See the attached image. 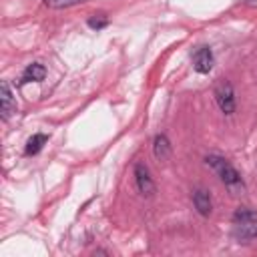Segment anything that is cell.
Returning a JSON list of instances; mask_svg holds the SVG:
<instances>
[{
	"instance_id": "1",
	"label": "cell",
	"mask_w": 257,
	"mask_h": 257,
	"mask_svg": "<svg viewBox=\"0 0 257 257\" xmlns=\"http://www.w3.org/2000/svg\"><path fill=\"white\" fill-rule=\"evenodd\" d=\"M207 165L219 175V179L225 183V187H229L233 193H237L239 189L243 191V181H241V175L237 173V169L223 157H217V155H211L205 159Z\"/></svg>"
},
{
	"instance_id": "2",
	"label": "cell",
	"mask_w": 257,
	"mask_h": 257,
	"mask_svg": "<svg viewBox=\"0 0 257 257\" xmlns=\"http://www.w3.org/2000/svg\"><path fill=\"white\" fill-rule=\"evenodd\" d=\"M215 100L219 104V108L225 114H233L235 112V94H233V86L227 80H219L215 86Z\"/></svg>"
},
{
	"instance_id": "3",
	"label": "cell",
	"mask_w": 257,
	"mask_h": 257,
	"mask_svg": "<svg viewBox=\"0 0 257 257\" xmlns=\"http://www.w3.org/2000/svg\"><path fill=\"white\" fill-rule=\"evenodd\" d=\"M135 181H137V189L141 195L151 197L155 193V183H153V177H151L147 165H143V163L135 165Z\"/></svg>"
},
{
	"instance_id": "4",
	"label": "cell",
	"mask_w": 257,
	"mask_h": 257,
	"mask_svg": "<svg viewBox=\"0 0 257 257\" xmlns=\"http://www.w3.org/2000/svg\"><path fill=\"white\" fill-rule=\"evenodd\" d=\"M0 100H2V106H0V110H2V120H8V118L16 112V100H14L12 90H10V84H8L6 80L0 84Z\"/></svg>"
},
{
	"instance_id": "5",
	"label": "cell",
	"mask_w": 257,
	"mask_h": 257,
	"mask_svg": "<svg viewBox=\"0 0 257 257\" xmlns=\"http://www.w3.org/2000/svg\"><path fill=\"white\" fill-rule=\"evenodd\" d=\"M193 66L201 74L209 72L213 68V52H211V48H207V46L197 48L195 54H193Z\"/></svg>"
},
{
	"instance_id": "6",
	"label": "cell",
	"mask_w": 257,
	"mask_h": 257,
	"mask_svg": "<svg viewBox=\"0 0 257 257\" xmlns=\"http://www.w3.org/2000/svg\"><path fill=\"white\" fill-rule=\"evenodd\" d=\"M193 205H195V209L203 215V217H209L211 215V211H213V201H211V195H209V191H205V189H195L193 191Z\"/></svg>"
},
{
	"instance_id": "7",
	"label": "cell",
	"mask_w": 257,
	"mask_h": 257,
	"mask_svg": "<svg viewBox=\"0 0 257 257\" xmlns=\"http://www.w3.org/2000/svg\"><path fill=\"white\" fill-rule=\"evenodd\" d=\"M235 239L239 241H251L257 239V221H243V223H235V231H233Z\"/></svg>"
},
{
	"instance_id": "8",
	"label": "cell",
	"mask_w": 257,
	"mask_h": 257,
	"mask_svg": "<svg viewBox=\"0 0 257 257\" xmlns=\"http://www.w3.org/2000/svg\"><path fill=\"white\" fill-rule=\"evenodd\" d=\"M46 76V68L42 66V64H38V62H34V64H30V66H26V70L22 72V84H26V82H40L42 78Z\"/></svg>"
},
{
	"instance_id": "9",
	"label": "cell",
	"mask_w": 257,
	"mask_h": 257,
	"mask_svg": "<svg viewBox=\"0 0 257 257\" xmlns=\"http://www.w3.org/2000/svg\"><path fill=\"white\" fill-rule=\"evenodd\" d=\"M153 153L159 161H167L169 155H171V143L165 135H157L155 137V143H153Z\"/></svg>"
},
{
	"instance_id": "10",
	"label": "cell",
	"mask_w": 257,
	"mask_h": 257,
	"mask_svg": "<svg viewBox=\"0 0 257 257\" xmlns=\"http://www.w3.org/2000/svg\"><path fill=\"white\" fill-rule=\"evenodd\" d=\"M48 141V137L46 135H42V133H36V135H32L30 139H28V143H26V155H36L42 147H44V143Z\"/></svg>"
},
{
	"instance_id": "11",
	"label": "cell",
	"mask_w": 257,
	"mask_h": 257,
	"mask_svg": "<svg viewBox=\"0 0 257 257\" xmlns=\"http://www.w3.org/2000/svg\"><path fill=\"white\" fill-rule=\"evenodd\" d=\"M86 0H44V4L48 8H54V10H60V8H70V6H76V4H82Z\"/></svg>"
},
{
	"instance_id": "12",
	"label": "cell",
	"mask_w": 257,
	"mask_h": 257,
	"mask_svg": "<svg viewBox=\"0 0 257 257\" xmlns=\"http://www.w3.org/2000/svg\"><path fill=\"white\" fill-rule=\"evenodd\" d=\"M233 221L235 223H243V221H257V213L249 211V209H239L235 215H233Z\"/></svg>"
},
{
	"instance_id": "13",
	"label": "cell",
	"mask_w": 257,
	"mask_h": 257,
	"mask_svg": "<svg viewBox=\"0 0 257 257\" xmlns=\"http://www.w3.org/2000/svg\"><path fill=\"white\" fill-rule=\"evenodd\" d=\"M106 24H108V18L104 14H94V16L88 18V26L90 28H96L98 30V28H104Z\"/></svg>"
}]
</instances>
